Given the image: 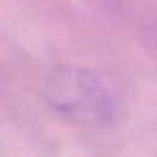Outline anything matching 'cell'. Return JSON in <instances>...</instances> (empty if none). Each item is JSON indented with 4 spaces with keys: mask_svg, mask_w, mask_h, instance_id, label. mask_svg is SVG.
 Masks as SVG:
<instances>
[{
    "mask_svg": "<svg viewBox=\"0 0 157 157\" xmlns=\"http://www.w3.org/2000/svg\"><path fill=\"white\" fill-rule=\"evenodd\" d=\"M85 2L91 4L93 8L100 10V11H109V13H113V11H117V10L122 6L124 0H85Z\"/></svg>",
    "mask_w": 157,
    "mask_h": 157,
    "instance_id": "7a4b0ae2",
    "label": "cell"
},
{
    "mask_svg": "<svg viewBox=\"0 0 157 157\" xmlns=\"http://www.w3.org/2000/svg\"><path fill=\"white\" fill-rule=\"evenodd\" d=\"M43 96L59 117L89 128L113 124L120 107L107 78L80 65L56 67L44 82Z\"/></svg>",
    "mask_w": 157,
    "mask_h": 157,
    "instance_id": "6da1fadb",
    "label": "cell"
}]
</instances>
